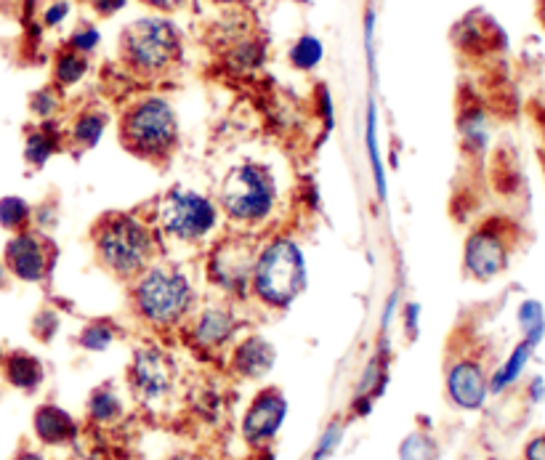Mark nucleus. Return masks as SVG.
<instances>
[{
	"label": "nucleus",
	"mask_w": 545,
	"mask_h": 460,
	"mask_svg": "<svg viewBox=\"0 0 545 460\" xmlns=\"http://www.w3.org/2000/svg\"><path fill=\"white\" fill-rule=\"evenodd\" d=\"M184 59V38L165 14L133 19L120 32V62L139 78H163Z\"/></svg>",
	"instance_id": "nucleus-1"
},
{
	"label": "nucleus",
	"mask_w": 545,
	"mask_h": 460,
	"mask_svg": "<svg viewBox=\"0 0 545 460\" xmlns=\"http://www.w3.org/2000/svg\"><path fill=\"white\" fill-rule=\"evenodd\" d=\"M94 250L117 280H136L155 256V237L131 213H107L94 232Z\"/></svg>",
	"instance_id": "nucleus-2"
},
{
	"label": "nucleus",
	"mask_w": 545,
	"mask_h": 460,
	"mask_svg": "<svg viewBox=\"0 0 545 460\" xmlns=\"http://www.w3.org/2000/svg\"><path fill=\"white\" fill-rule=\"evenodd\" d=\"M120 139L141 160H168L179 147V117L163 96H144L120 117Z\"/></svg>",
	"instance_id": "nucleus-3"
},
{
	"label": "nucleus",
	"mask_w": 545,
	"mask_h": 460,
	"mask_svg": "<svg viewBox=\"0 0 545 460\" xmlns=\"http://www.w3.org/2000/svg\"><path fill=\"white\" fill-rule=\"evenodd\" d=\"M250 285L258 301L272 309H285L293 304L306 285V261L301 248L288 237L266 242L258 250Z\"/></svg>",
	"instance_id": "nucleus-4"
},
{
	"label": "nucleus",
	"mask_w": 545,
	"mask_h": 460,
	"mask_svg": "<svg viewBox=\"0 0 545 460\" xmlns=\"http://www.w3.org/2000/svg\"><path fill=\"white\" fill-rule=\"evenodd\" d=\"M133 306L141 320L155 328H173L179 325L195 306V288L173 266H152L136 277L133 285Z\"/></svg>",
	"instance_id": "nucleus-5"
},
{
	"label": "nucleus",
	"mask_w": 545,
	"mask_h": 460,
	"mask_svg": "<svg viewBox=\"0 0 545 460\" xmlns=\"http://www.w3.org/2000/svg\"><path fill=\"white\" fill-rule=\"evenodd\" d=\"M221 208L237 224H258L274 211L277 187L269 168L258 163H240L226 173L221 192Z\"/></svg>",
	"instance_id": "nucleus-6"
},
{
	"label": "nucleus",
	"mask_w": 545,
	"mask_h": 460,
	"mask_svg": "<svg viewBox=\"0 0 545 460\" xmlns=\"http://www.w3.org/2000/svg\"><path fill=\"white\" fill-rule=\"evenodd\" d=\"M218 221V211L211 197L200 195L195 189L176 187L163 195L157 205V224L168 237L181 242L205 240Z\"/></svg>",
	"instance_id": "nucleus-7"
},
{
	"label": "nucleus",
	"mask_w": 545,
	"mask_h": 460,
	"mask_svg": "<svg viewBox=\"0 0 545 460\" xmlns=\"http://www.w3.org/2000/svg\"><path fill=\"white\" fill-rule=\"evenodd\" d=\"M519 227L508 219H487L484 224L468 234L463 248V264L466 272L476 280H492L500 272H506L511 253L516 248Z\"/></svg>",
	"instance_id": "nucleus-8"
},
{
	"label": "nucleus",
	"mask_w": 545,
	"mask_h": 460,
	"mask_svg": "<svg viewBox=\"0 0 545 460\" xmlns=\"http://www.w3.org/2000/svg\"><path fill=\"white\" fill-rule=\"evenodd\" d=\"M258 250L248 237H229L208 258V272L211 280L218 288L229 290V293H242L250 288V277H253V264H256Z\"/></svg>",
	"instance_id": "nucleus-9"
},
{
	"label": "nucleus",
	"mask_w": 545,
	"mask_h": 460,
	"mask_svg": "<svg viewBox=\"0 0 545 460\" xmlns=\"http://www.w3.org/2000/svg\"><path fill=\"white\" fill-rule=\"evenodd\" d=\"M3 264L16 280L22 282H43L54 266V245L35 232H16L6 242L3 250Z\"/></svg>",
	"instance_id": "nucleus-10"
},
{
	"label": "nucleus",
	"mask_w": 545,
	"mask_h": 460,
	"mask_svg": "<svg viewBox=\"0 0 545 460\" xmlns=\"http://www.w3.org/2000/svg\"><path fill=\"white\" fill-rule=\"evenodd\" d=\"M173 359L155 346H144L136 351L131 365V383L144 399L165 397L173 386Z\"/></svg>",
	"instance_id": "nucleus-11"
},
{
	"label": "nucleus",
	"mask_w": 545,
	"mask_h": 460,
	"mask_svg": "<svg viewBox=\"0 0 545 460\" xmlns=\"http://www.w3.org/2000/svg\"><path fill=\"white\" fill-rule=\"evenodd\" d=\"M490 391L487 370L476 357H460L447 370V394L463 410H479Z\"/></svg>",
	"instance_id": "nucleus-12"
},
{
	"label": "nucleus",
	"mask_w": 545,
	"mask_h": 460,
	"mask_svg": "<svg viewBox=\"0 0 545 460\" xmlns=\"http://www.w3.org/2000/svg\"><path fill=\"white\" fill-rule=\"evenodd\" d=\"M285 413H288V402L282 397L280 391L266 389L261 391L253 405L245 413V421H242V434L253 445H261L266 439H272L277 431H280L282 421H285Z\"/></svg>",
	"instance_id": "nucleus-13"
},
{
	"label": "nucleus",
	"mask_w": 545,
	"mask_h": 460,
	"mask_svg": "<svg viewBox=\"0 0 545 460\" xmlns=\"http://www.w3.org/2000/svg\"><path fill=\"white\" fill-rule=\"evenodd\" d=\"M35 434L43 445H67L78 434V426L67 410L56 405H40L32 418Z\"/></svg>",
	"instance_id": "nucleus-14"
},
{
	"label": "nucleus",
	"mask_w": 545,
	"mask_h": 460,
	"mask_svg": "<svg viewBox=\"0 0 545 460\" xmlns=\"http://www.w3.org/2000/svg\"><path fill=\"white\" fill-rule=\"evenodd\" d=\"M232 367L245 378H261L274 367V346L261 336L245 338L232 354Z\"/></svg>",
	"instance_id": "nucleus-15"
},
{
	"label": "nucleus",
	"mask_w": 545,
	"mask_h": 460,
	"mask_svg": "<svg viewBox=\"0 0 545 460\" xmlns=\"http://www.w3.org/2000/svg\"><path fill=\"white\" fill-rule=\"evenodd\" d=\"M234 333V314L224 306H208L195 322V341L200 346H221Z\"/></svg>",
	"instance_id": "nucleus-16"
},
{
	"label": "nucleus",
	"mask_w": 545,
	"mask_h": 460,
	"mask_svg": "<svg viewBox=\"0 0 545 460\" xmlns=\"http://www.w3.org/2000/svg\"><path fill=\"white\" fill-rule=\"evenodd\" d=\"M3 373H6V381L14 386V389L22 391H35L43 381V365H40L38 357H32L27 351H11L3 359Z\"/></svg>",
	"instance_id": "nucleus-17"
},
{
	"label": "nucleus",
	"mask_w": 545,
	"mask_h": 460,
	"mask_svg": "<svg viewBox=\"0 0 545 460\" xmlns=\"http://www.w3.org/2000/svg\"><path fill=\"white\" fill-rule=\"evenodd\" d=\"M107 131V112L88 107V110L78 112V117L70 125V141L78 149H91L99 144V139Z\"/></svg>",
	"instance_id": "nucleus-18"
},
{
	"label": "nucleus",
	"mask_w": 545,
	"mask_h": 460,
	"mask_svg": "<svg viewBox=\"0 0 545 460\" xmlns=\"http://www.w3.org/2000/svg\"><path fill=\"white\" fill-rule=\"evenodd\" d=\"M56 149H59V133L51 125V120L40 123L35 131L27 133V141H24V160L32 165V168H43V165L51 160Z\"/></svg>",
	"instance_id": "nucleus-19"
},
{
	"label": "nucleus",
	"mask_w": 545,
	"mask_h": 460,
	"mask_svg": "<svg viewBox=\"0 0 545 460\" xmlns=\"http://www.w3.org/2000/svg\"><path fill=\"white\" fill-rule=\"evenodd\" d=\"M88 56L72 51L70 46H64L56 51L54 56V86L56 88H72L78 86L80 80L88 75Z\"/></svg>",
	"instance_id": "nucleus-20"
},
{
	"label": "nucleus",
	"mask_w": 545,
	"mask_h": 460,
	"mask_svg": "<svg viewBox=\"0 0 545 460\" xmlns=\"http://www.w3.org/2000/svg\"><path fill=\"white\" fill-rule=\"evenodd\" d=\"M325 59V46L317 35H301V38L290 46V64L301 72H312L320 67V62Z\"/></svg>",
	"instance_id": "nucleus-21"
},
{
	"label": "nucleus",
	"mask_w": 545,
	"mask_h": 460,
	"mask_svg": "<svg viewBox=\"0 0 545 460\" xmlns=\"http://www.w3.org/2000/svg\"><path fill=\"white\" fill-rule=\"evenodd\" d=\"M532 349H535V341L532 338H524L522 344L516 346L514 354L508 357V362L503 367H500L498 373L492 375V381H490V389L492 391H503L506 386H511V383L519 378V373H522V367L527 365V359H530Z\"/></svg>",
	"instance_id": "nucleus-22"
},
{
	"label": "nucleus",
	"mask_w": 545,
	"mask_h": 460,
	"mask_svg": "<svg viewBox=\"0 0 545 460\" xmlns=\"http://www.w3.org/2000/svg\"><path fill=\"white\" fill-rule=\"evenodd\" d=\"M32 221V208L27 200L16 195H8L0 200V227L8 229V232H24L30 227Z\"/></svg>",
	"instance_id": "nucleus-23"
},
{
	"label": "nucleus",
	"mask_w": 545,
	"mask_h": 460,
	"mask_svg": "<svg viewBox=\"0 0 545 460\" xmlns=\"http://www.w3.org/2000/svg\"><path fill=\"white\" fill-rule=\"evenodd\" d=\"M88 413H91V418H94L96 423H112L120 418L123 405H120V399H117L115 391L104 386V389H96L94 394H91Z\"/></svg>",
	"instance_id": "nucleus-24"
},
{
	"label": "nucleus",
	"mask_w": 545,
	"mask_h": 460,
	"mask_svg": "<svg viewBox=\"0 0 545 460\" xmlns=\"http://www.w3.org/2000/svg\"><path fill=\"white\" fill-rule=\"evenodd\" d=\"M439 458V445L426 431H413L399 447V460H436Z\"/></svg>",
	"instance_id": "nucleus-25"
},
{
	"label": "nucleus",
	"mask_w": 545,
	"mask_h": 460,
	"mask_svg": "<svg viewBox=\"0 0 545 460\" xmlns=\"http://www.w3.org/2000/svg\"><path fill=\"white\" fill-rule=\"evenodd\" d=\"M99 43H102V35H99V30H96L94 24H88V22L78 24V27L72 30L70 38H67V46L83 56L94 54L96 48H99Z\"/></svg>",
	"instance_id": "nucleus-26"
},
{
	"label": "nucleus",
	"mask_w": 545,
	"mask_h": 460,
	"mask_svg": "<svg viewBox=\"0 0 545 460\" xmlns=\"http://www.w3.org/2000/svg\"><path fill=\"white\" fill-rule=\"evenodd\" d=\"M112 338H115V330L109 322H91L80 333V346L88 351H104L112 344Z\"/></svg>",
	"instance_id": "nucleus-27"
},
{
	"label": "nucleus",
	"mask_w": 545,
	"mask_h": 460,
	"mask_svg": "<svg viewBox=\"0 0 545 460\" xmlns=\"http://www.w3.org/2000/svg\"><path fill=\"white\" fill-rule=\"evenodd\" d=\"M59 107H62V96L56 94V86L54 88H40V91H35L30 99V110L32 115L38 117V120H51V117L59 112Z\"/></svg>",
	"instance_id": "nucleus-28"
},
{
	"label": "nucleus",
	"mask_w": 545,
	"mask_h": 460,
	"mask_svg": "<svg viewBox=\"0 0 545 460\" xmlns=\"http://www.w3.org/2000/svg\"><path fill=\"white\" fill-rule=\"evenodd\" d=\"M519 322H522L524 333H527V338H532L535 344L540 341V336H543V306L538 304V301H527V304H522V309H519Z\"/></svg>",
	"instance_id": "nucleus-29"
},
{
	"label": "nucleus",
	"mask_w": 545,
	"mask_h": 460,
	"mask_svg": "<svg viewBox=\"0 0 545 460\" xmlns=\"http://www.w3.org/2000/svg\"><path fill=\"white\" fill-rule=\"evenodd\" d=\"M367 152H370V163H373L375 181H378V192H386V179H383V168H381V155H378V139H375V107L370 104L367 110Z\"/></svg>",
	"instance_id": "nucleus-30"
},
{
	"label": "nucleus",
	"mask_w": 545,
	"mask_h": 460,
	"mask_svg": "<svg viewBox=\"0 0 545 460\" xmlns=\"http://www.w3.org/2000/svg\"><path fill=\"white\" fill-rule=\"evenodd\" d=\"M70 0H54V3H48L46 8H43V24L46 27H59V24L70 16Z\"/></svg>",
	"instance_id": "nucleus-31"
},
{
	"label": "nucleus",
	"mask_w": 545,
	"mask_h": 460,
	"mask_svg": "<svg viewBox=\"0 0 545 460\" xmlns=\"http://www.w3.org/2000/svg\"><path fill=\"white\" fill-rule=\"evenodd\" d=\"M338 439H341V423H333V426L325 431V437L320 439V447H317V453H314L312 460H325L327 455L335 450Z\"/></svg>",
	"instance_id": "nucleus-32"
},
{
	"label": "nucleus",
	"mask_w": 545,
	"mask_h": 460,
	"mask_svg": "<svg viewBox=\"0 0 545 460\" xmlns=\"http://www.w3.org/2000/svg\"><path fill=\"white\" fill-rule=\"evenodd\" d=\"M91 8H94L96 16H102V19H109V16L120 14L125 6H128V0H88Z\"/></svg>",
	"instance_id": "nucleus-33"
},
{
	"label": "nucleus",
	"mask_w": 545,
	"mask_h": 460,
	"mask_svg": "<svg viewBox=\"0 0 545 460\" xmlns=\"http://www.w3.org/2000/svg\"><path fill=\"white\" fill-rule=\"evenodd\" d=\"M59 328V320H56L54 312H40L38 320H35V333H38L43 341H48V338L54 336V330Z\"/></svg>",
	"instance_id": "nucleus-34"
},
{
	"label": "nucleus",
	"mask_w": 545,
	"mask_h": 460,
	"mask_svg": "<svg viewBox=\"0 0 545 460\" xmlns=\"http://www.w3.org/2000/svg\"><path fill=\"white\" fill-rule=\"evenodd\" d=\"M522 460H545V434H538L527 442Z\"/></svg>",
	"instance_id": "nucleus-35"
},
{
	"label": "nucleus",
	"mask_w": 545,
	"mask_h": 460,
	"mask_svg": "<svg viewBox=\"0 0 545 460\" xmlns=\"http://www.w3.org/2000/svg\"><path fill=\"white\" fill-rule=\"evenodd\" d=\"M141 3H147L149 8H155L157 14H173V11H181V8L187 6L189 0H141Z\"/></svg>",
	"instance_id": "nucleus-36"
},
{
	"label": "nucleus",
	"mask_w": 545,
	"mask_h": 460,
	"mask_svg": "<svg viewBox=\"0 0 545 460\" xmlns=\"http://www.w3.org/2000/svg\"><path fill=\"white\" fill-rule=\"evenodd\" d=\"M14 460H43V455H38V453H32V450H22V453L16 455Z\"/></svg>",
	"instance_id": "nucleus-37"
},
{
	"label": "nucleus",
	"mask_w": 545,
	"mask_h": 460,
	"mask_svg": "<svg viewBox=\"0 0 545 460\" xmlns=\"http://www.w3.org/2000/svg\"><path fill=\"white\" fill-rule=\"evenodd\" d=\"M213 3H221V6H248L253 0H213Z\"/></svg>",
	"instance_id": "nucleus-38"
},
{
	"label": "nucleus",
	"mask_w": 545,
	"mask_h": 460,
	"mask_svg": "<svg viewBox=\"0 0 545 460\" xmlns=\"http://www.w3.org/2000/svg\"><path fill=\"white\" fill-rule=\"evenodd\" d=\"M538 14H540V22L545 24V0H540V6H538Z\"/></svg>",
	"instance_id": "nucleus-39"
}]
</instances>
